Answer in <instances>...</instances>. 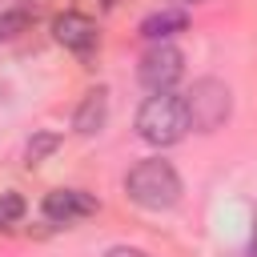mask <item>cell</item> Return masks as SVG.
<instances>
[{"label":"cell","mask_w":257,"mask_h":257,"mask_svg":"<svg viewBox=\"0 0 257 257\" xmlns=\"http://www.w3.org/2000/svg\"><path fill=\"white\" fill-rule=\"evenodd\" d=\"M104 116H108V92L104 88H92V92H84V100H80V108L72 116V128L80 137H92L104 124Z\"/></svg>","instance_id":"7"},{"label":"cell","mask_w":257,"mask_h":257,"mask_svg":"<svg viewBox=\"0 0 257 257\" xmlns=\"http://www.w3.org/2000/svg\"><path fill=\"white\" fill-rule=\"evenodd\" d=\"M177 28H185V12H157V16H149V20L141 24V32L153 36V40H161V36H169V32H177Z\"/></svg>","instance_id":"8"},{"label":"cell","mask_w":257,"mask_h":257,"mask_svg":"<svg viewBox=\"0 0 257 257\" xmlns=\"http://www.w3.org/2000/svg\"><path fill=\"white\" fill-rule=\"evenodd\" d=\"M124 193H128L141 209H169V205H177V197H181V177H177V169H173L169 161L149 157V161H141V165L128 169Z\"/></svg>","instance_id":"2"},{"label":"cell","mask_w":257,"mask_h":257,"mask_svg":"<svg viewBox=\"0 0 257 257\" xmlns=\"http://www.w3.org/2000/svg\"><path fill=\"white\" fill-rule=\"evenodd\" d=\"M52 32H56V40H60L64 48H72V52H80V56H88V52L96 48V24H92L84 12H64V16L52 24Z\"/></svg>","instance_id":"6"},{"label":"cell","mask_w":257,"mask_h":257,"mask_svg":"<svg viewBox=\"0 0 257 257\" xmlns=\"http://www.w3.org/2000/svg\"><path fill=\"white\" fill-rule=\"evenodd\" d=\"M56 149V137H36L32 145H28V161H40L44 153H52Z\"/></svg>","instance_id":"11"},{"label":"cell","mask_w":257,"mask_h":257,"mask_svg":"<svg viewBox=\"0 0 257 257\" xmlns=\"http://www.w3.org/2000/svg\"><path fill=\"white\" fill-rule=\"evenodd\" d=\"M20 209H24V201H20L16 193H8V197L0 201V225H8V221H16V217H20Z\"/></svg>","instance_id":"10"},{"label":"cell","mask_w":257,"mask_h":257,"mask_svg":"<svg viewBox=\"0 0 257 257\" xmlns=\"http://www.w3.org/2000/svg\"><path fill=\"white\" fill-rule=\"evenodd\" d=\"M253 257H257V225H253Z\"/></svg>","instance_id":"13"},{"label":"cell","mask_w":257,"mask_h":257,"mask_svg":"<svg viewBox=\"0 0 257 257\" xmlns=\"http://www.w3.org/2000/svg\"><path fill=\"white\" fill-rule=\"evenodd\" d=\"M104 257H149V253L145 249H133V245H112Z\"/></svg>","instance_id":"12"},{"label":"cell","mask_w":257,"mask_h":257,"mask_svg":"<svg viewBox=\"0 0 257 257\" xmlns=\"http://www.w3.org/2000/svg\"><path fill=\"white\" fill-rule=\"evenodd\" d=\"M193 128L189 120V104L177 92H153L141 108H137V133L149 145H177L185 133Z\"/></svg>","instance_id":"1"},{"label":"cell","mask_w":257,"mask_h":257,"mask_svg":"<svg viewBox=\"0 0 257 257\" xmlns=\"http://www.w3.org/2000/svg\"><path fill=\"white\" fill-rule=\"evenodd\" d=\"M28 20H32V12H28V8H12V12H0V40L16 36V32H20Z\"/></svg>","instance_id":"9"},{"label":"cell","mask_w":257,"mask_h":257,"mask_svg":"<svg viewBox=\"0 0 257 257\" xmlns=\"http://www.w3.org/2000/svg\"><path fill=\"white\" fill-rule=\"evenodd\" d=\"M185 104H189V120H193V128L213 133V128L225 124V116H229V88H225L221 80L205 76V80L193 84V92L185 96Z\"/></svg>","instance_id":"3"},{"label":"cell","mask_w":257,"mask_h":257,"mask_svg":"<svg viewBox=\"0 0 257 257\" xmlns=\"http://www.w3.org/2000/svg\"><path fill=\"white\" fill-rule=\"evenodd\" d=\"M177 4H201V0H177Z\"/></svg>","instance_id":"14"},{"label":"cell","mask_w":257,"mask_h":257,"mask_svg":"<svg viewBox=\"0 0 257 257\" xmlns=\"http://www.w3.org/2000/svg\"><path fill=\"white\" fill-rule=\"evenodd\" d=\"M88 213H96V201L80 189H56V193L44 197V217L56 221V225H68V221L88 217Z\"/></svg>","instance_id":"5"},{"label":"cell","mask_w":257,"mask_h":257,"mask_svg":"<svg viewBox=\"0 0 257 257\" xmlns=\"http://www.w3.org/2000/svg\"><path fill=\"white\" fill-rule=\"evenodd\" d=\"M141 84L145 88H153V92H173V84L181 80V72H185V56L173 48V44H153L145 56H141Z\"/></svg>","instance_id":"4"}]
</instances>
